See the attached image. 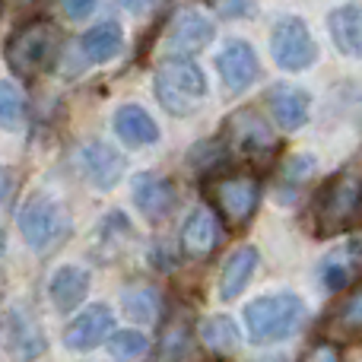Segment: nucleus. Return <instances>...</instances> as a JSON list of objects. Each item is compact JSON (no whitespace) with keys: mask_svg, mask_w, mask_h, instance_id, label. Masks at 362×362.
Masks as SVG:
<instances>
[{"mask_svg":"<svg viewBox=\"0 0 362 362\" xmlns=\"http://www.w3.org/2000/svg\"><path fill=\"white\" fill-rule=\"evenodd\" d=\"M115 334V312L102 302L83 308L67 327H64V346L70 353H89L102 346Z\"/></svg>","mask_w":362,"mask_h":362,"instance_id":"12","label":"nucleus"},{"mask_svg":"<svg viewBox=\"0 0 362 362\" xmlns=\"http://www.w3.org/2000/svg\"><path fill=\"white\" fill-rule=\"evenodd\" d=\"M299 362H344V356H340V350L334 344H325V340H321V344L308 346Z\"/></svg>","mask_w":362,"mask_h":362,"instance_id":"31","label":"nucleus"},{"mask_svg":"<svg viewBox=\"0 0 362 362\" xmlns=\"http://www.w3.org/2000/svg\"><path fill=\"white\" fill-rule=\"evenodd\" d=\"M213 200H216L223 219L238 229L245 226L257 210V200H261V185L251 175H226L213 181Z\"/></svg>","mask_w":362,"mask_h":362,"instance_id":"8","label":"nucleus"},{"mask_svg":"<svg viewBox=\"0 0 362 362\" xmlns=\"http://www.w3.org/2000/svg\"><path fill=\"white\" fill-rule=\"evenodd\" d=\"M194 356V331L185 318L169 321V327L159 337L156 362H191Z\"/></svg>","mask_w":362,"mask_h":362,"instance_id":"25","label":"nucleus"},{"mask_svg":"<svg viewBox=\"0 0 362 362\" xmlns=\"http://www.w3.org/2000/svg\"><path fill=\"white\" fill-rule=\"evenodd\" d=\"M327 32H331V42L340 54L362 61V4L359 0H350V4L331 10Z\"/></svg>","mask_w":362,"mask_h":362,"instance_id":"18","label":"nucleus"},{"mask_svg":"<svg viewBox=\"0 0 362 362\" xmlns=\"http://www.w3.org/2000/svg\"><path fill=\"white\" fill-rule=\"evenodd\" d=\"M61 10L70 19H86L95 10V0H61Z\"/></svg>","mask_w":362,"mask_h":362,"instance_id":"32","label":"nucleus"},{"mask_svg":"<svg viewBox=\"0 0 362 362\" xmlns=\"http://www.w3.org/2000/svg\"><path fill=\"white\" fill-rule=\"evenodd\" d=\"M216 235H219V226H216V213L210 210V206H194L191 213H187L185 226H181V255L187 257V261H204V257L213 255V248H216Z\"/></svg>","mask_w":362,"mask_h":362,"instance_id":"16","label":"nucleus"},{"mask_svg":"<svg viewBox=\"0 0 362 362\" xmlns=\"http://www.w3.org/2000/svg\"><path fill=\"white\" fill-rule=\"evenodd\" d=\"M76 169L80 175L95 187V191H112L121 178H124V156L105 140H89L76 150Z\"/></svg>","mask_w":362,"mask_h":362,"instance_id":"10","label":"nucleus"},{"mask_svg":"<svg viewBox=\"0 0 362 362\" xmlns=\"http://www.w3.org/2000/svg\"><path fill=\"white\" fill-rule=\"evenodd\" d=\"M105 344H108V353L121 362L140 359L146 350H150V340H146V334H140V331H115Z\"/></svg>","mask_w":362,"mask_h":362,"instance_id":"28","label":"nucleus"},{"mask_svg":"<svg viewBox=\"0 0 362 362\" xmlns=\"http://www.w3.org/2000/svg\"><path fill=\"white\" fill-rule=\"evenodd\" d=\"M6 255V232H4V226H0V257Z\"/></svg>","mask_w":362,"mask_h":362,"instance_id":"36","label":"nucleus"},{"mask_svg":"<svg viewBox=\"0 0 362 362\" xmlns=\"http://www.w3.org/2000/svg\"><path fill=\"white\" fill-rule=\"evenodd\" d=\"M245 334L255 346H274L289 340L308 318V305L296 293H274L245 305Z\"/></svg>","mask_w":362,"mask_h":362,"instance_id":"1","label":"nucleus"},{"mask_svg":"<svg viewBox=\"0 0 362 362\" xmlns=\"http://www.w3.org/2000/svg\"><path fill=\"white\" fill-rule=\"evenodd\" d=\"M118 4H121V10L134 13V16H146V13H150L159 0H118Z\"/></svg>","mask_w":362,"mask_h":362,"instance_id":"33","label":"nucleus"},{"mask_svg":"<svg viewBox=\"0 0 362 362\" xmlns=\"http://www.w3.org/2000/svg\"><path fill=\"white\" fill-rule=\"evenodd\" d=\"M4 344H6V353H10L13 362H35L48 350V337H45L38 318L23 305H13L10 312H6Z\"/></svg>","mask_w":362,"mask_h":362,"instance_id":"9","label":"nucleus"},{"mask_svg":"<svg viewBox=\"0 0 362 362\" xmlns=\"http://www.w3.org/2000/svg\"><path fill=\"white\" fill-rule=\"evenodd\" d=\"M61 48V32L51 19H29L25 25H19L10 35L4 48L6 67L16 76L32 80L35 74H42L45 67H51V61L57 57Z\"/></svg>","mask_w":362,"mask_h":362,"instance_id":"4","label":"nucleus"},{"mask_svg":"<svg viewBox=\"0 0 362 362\" xmlns=\"http://www.w3.org/2000/svg\"><path fill=\"white\" fill-rule=\"evenodd\" d=\"M25 121V95L13 83L0 80V127L16 131Z\"/></svg>","mask_w":362,"mask_h":362,"instance_id":"27","label":"nucleus"},{"mask_svg":"<svg viewBox=\"0 0 362 362\" xmlns=\"http://www.w3.org/2000/svg\"><path fill=\"white\" fill-rule=\"evenodd\" d=\"M337 327L344 334H362V286L353 289L350 299L340 305L337 312Z\"/></svg>","mask_w":362,"mask_h":362,"instance_id":"29","label":"nucleus"},{"mask_svg":"<svg viewBox=\"0 0 362 362\" xmlns=\"http://www.w3.org/2000/svg\"><path fill=\"white\" fill-rule=\"evenodd\" d=\"M359 206H362V175L353 169L334 172L312 197L308 219L315 223V235L331 238L337 232H344L356 219Z\"/></svg>","mask_w":362,"mask_h":362,"instance_id":"2","label":"nucleus"},{"mask_svg":"<svg viewBox=\"0 0 362 362\" xmlns=\"http://www.w3.org/2000/svg\"><path fill=\"white\" fill-rule=\"evenodd\" d=\"M213 6L223 19H248L255 16L257 0H213Z\"/></svg>","mask_w":362,"mask_h":362,"instance_id":"30","label":"nucleus"},{"mask_svg":"<svg viewBox=\"0 0 362 362\" xmlns=\"http://www.w3.org/2000/svg\"><path fill=\"white\" fill-rule=\"evenodd\" d=\"M121 45H124V32H121V25L112 23V19L93 25V29L83 32V38H80L83 57L93 64H105V61H112V57H118Z\"/></svg>","mask_w":362,"mask_h":362,"instance_id":"23","label":"nucleus"},{"mask_svg":"<svg viewBox=\"0 0 362 362\" xmlns=\"http://www.w3.org/2000/svg\"><path fill=\"white\" fill-rule=\"evenodd\" d=\"M16 226L23 232L25 245H29L35 255H48L51 248L64 242L74 229L70 223V213L61 200H54L51 194H32L16 213Z\"/></svg>","mask_w":362,"mask_h":362,"instance_id":"5","label":"nucleus"},{"mask_svg":"<svg viewBox=\"0 0 362 362\" xmlns=\"http://www.w3.org/2000/svg\"><path fill=\"white\" fill-rule=\"evenodd\" d=\"M89 283H93V276H89V270L80 267V264H64V267H57L54 276H51V283H48L51 305H54L61 315L80 308L83 299L89 296Z\"/></svg>","mask_w":362,"mask_h":362,"instance_id":"17","label":"nucleus"},{"mask_svg":"<svg viewBox=\"0 0 362 362\" xmlns=\"http://www.w3.org/2000/svg\"><path fill=\"white\" fill-rule=\"evenodd\" d=\"M216 70L229 93H245L261 80V61L245 38L226 42V48L216 54Z\"/></svg>","mask_w":362,"mask_h":362,"instance_id":"13","label":"nucleus"},{"mask_svg":"<svg viewBox=\"0 0 362 362\" xmlns=\"http://www.w3.org/2000/svg\"><path fill=\"white\" fill-rule=\"evenodd\" d=\"M257 261H261V255H257L255 245H242V248L232 251L229 261L219 270V299L235 302L238 296L248 289L251 276H255V270H257Z\"/></svg>","mask_w":362,"mask_h":362,"instance_id":"21","label":"nucleus"},{"mask_svg":"<svg viewBox=\"0 0 362 362\" xmlns=\"http://www.w3.org/2000/svg\"><path fill=\"white\" fill-rule=\"evenodd\" d=\"M206 76L191 57H169L153 74V93L159 105L175 118H187L206 102Z\"/></svg>","mask_w":362,"mask_h":362,"instance_id":"3","label":"nucleus"},{"mask_svg":"<svg viewBox=\"0 0 362 362\" xmlns=\"http://www.w3.org/2000/svg\"><path fill=\"white\" fill-rule=\"evenodd\" d=\"M315 169H318V163H315V156H308V153L289 156L286 165L280 169V194H283V200H289V194L299 191V187L315 175Z\"/></svg>","mask_w":362,"mask_h":362,"instance_id":"26","label":"nucleus"},{"mask_svg":"<svg viewBox=\"0 0 362 362\" xmlns=\"http://www.w3.org/2000/svg\"><path fill=\"white\" fill-rule=\"evenodd\" d=\"M112 127H115V134H118L121 144L134 146V150H140V146H153L159 140L156 118H153L144 105H134V102H127V105H121L118 112H115Z\"/></svg>","mask_w":362,"mask_h":362,"instance_id":"19","label":"nucleus"},{"mask_svg":"<svg viewBox=\"0 0 362 362\" xmlns=\"http://www.w3.org/2000/svg\"><path fill=\"white\" fill-rule=\"evenodd\" d=\"M216 35V25L206 13L200 10H178L172 16L169 29H165V51H172L175 57H194L206 48Z\"/></svg>","mask_w":362,"mask_h":362,"instance_id":"11","label":"nucleus"},{"mask_svg":"<svg viewBox=\"0 0 362 362\" xmlns=\"http://www.w3.org/2000/svg\"><path fill=\"white\" fill-rule=\"evenodd\" d=\"M255 362H289V359L280 356V353H270V356H261V359H255Z\"/></svg>","mask_w":362,"mask_h":362,"instance_id":"35","label":"nucleus"},{"mask_svg":"<svg viewBox=\"0 0 362 362\" xmlns=\"http://www.w3.org/2000/svg\"><path fill=\"white\" fill-rule=\"evenodd\" d=\"M362 267V238H346L344 245H337L334 251H327V257L321 261V280L331 293H340L353 283V276Z\"/></svg>","mask_w":362,"mask_h":362,"instance_id":"20","label":"nucleus"},{"mask_svg":"<svg viewBox=\"0 0 362 362\" xmlns=\"http://www.w3.org/2000/svg\"><path fill=\"white\" fill-rule=\"evenodd\" d=\"M267 105L276 127L286 134L302 131L312 118V95H308V89L293 86V83H274L267 93Z\"/></svg>","mask_w":362,"mask_h":362,"instance_id":"14","label":"nucleus"},{"mask_svg":"<svg viewBox=\"0 0 362 362\" xmlns=\"http://www.w3.org/2000/svg\"><path fill=\"white\" fill-rule=\"evenodd\" d=\"M197 337L216 356H232L242 346V331H238V325L229 315H210V318H204L197 327Z\"/></svg>","mask_w":362,"mask_h":362,"instance_id":"22","label":"nucleus"},{"mask_svg":"<svg viewBox=\"0 0 362 362\" xmlns=\"http://www.w3.org/2000/svg\"><path fill=\"white\" fill-rule=\"evenodd\" d=\"M131 197H134V204H137V210L144 213L146 219H153V223L165 219L178 204L175 185H172L169 178L156 175V172H140V175H134Z\"/></svg>","mask_w":362,"mask_h":362,"instance_id":"15","label":"nucleus"},{"mask_svg":"<svg viewBox=\"0 0 362 362\" xmlns=\"http://www.w3.org/2000/svg\"><path fill=\"white\" fill-rule=\"evenodd\" d=\"M219 140L226 144L229 153H238V156L251 159V163H264L276 150V137L270 131L267 118H261L255 108H242V112L229 115Z\"/></svg>","mask_w":362,"mask_h":362,"instance_id":"7","label":"nucleus"},{"mask_svg":"<svg viewBox=\"0 0 362 362\" xmlns=\"http://www.w3.org/2000/svg\"><path fill=\"white\" fill-rule=\"evenodd\" d=\"M13 172L10 169H0V204H6V200L13 197Z\"/></svg>","mask_w":362,"mask_h":362,"instance_id":"34","label":"nucleus"},{"mask_svg":"<svg viewBox=\"0 0 362 362\" xmlns=\"http://www.w3.org/2000/svg\"><path fill=\"white\" fill-rule=\"evenodd\" d=\"M270 57L280 70L289 74H302V70L315 67L318 61V45L302 16H280L270 29Z\"/></svg>","mask_w":362,"mask_h":362,"instance_id":"6","label":"nucleus"},{"mask_svg":"<svg viewBox=\"0 0 362 362\" xmlns=\"http://www.w3.org/2000/svg\"><path fill=\"white\" fill-rule=\"evenodd\" d=\"M121 308H124V315L134 325H156L159 312H163V296L150 283H134L121 296Z\"/></svg>","mask_w":362,"mask_h":362,"instance_id":"24","label":"nucleus"}]
</instances>
